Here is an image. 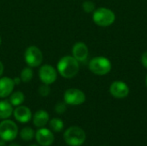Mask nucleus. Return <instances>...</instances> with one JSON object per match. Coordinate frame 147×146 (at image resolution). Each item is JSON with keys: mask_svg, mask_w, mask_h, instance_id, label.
Wrapping results in <instances>:
<instances>
[{"mask_svg": "<svg viewBox=\"0 0 147 146\" xmlns=\"http://www.w3.org/2000/svg\"><path fill=\"white\" fill-rule=\"evenodd\" d=\"M19 134V130L17 125L9 119L3 120L0 122V139L5 142L14 141L17 135Z\"/></svg>", "mask_w": 147, "mask_h": 146, "instance_id": "5", "label": "nucleus"}, {"mask_svg": "<svg viewBox=\"0 0 147 146\" xmlns=\"http://www.w3.org/2000/svg\"><path fill=\"white\" fill-rule=\"evenodd\" d=\"M24 59L26 64L29 67H37L41 65L43 60L42 52L34 46L28 47L24 53Z\"/></svg>", "mask_w": 147, "mask_h": 146, "instance_id": "6", "label": "nucleus"}, {"mask_svg": "<svg viewBox=\"0 0 147 146\" xmlns=\"http://www.w3.org/2000/svg\"><path fill=\"white\" fill-rule=\"evenodd\" d=\"M57 69L64 78H73L78 73L79 63L73 56H64L58 62Z\"/></svg>", "mask_w": 147, "mask_h": 146, "instance_id": "1", "label": "nucleus"}, {"mask_svg": "<svg viewBox=\"0 0 147 146\" xmlns=\"http://www.w3.org/2000/svg\"><path fill=\"white\" fill-rule=\"evenodd\" d=\"M86 100L85 94L78 89H69L64 94V101L66 104L78 106L83 104Z\"/></svg>", "mask_w": 147, "mask_h": 146, "instance_id": "7", "label": "nucleus"}, {"mask_svg": "<svg viewBox=\"0 0 147 146\" xmlns=\"http://www.w3.org/2000/svg\"><path fill=\"white\" fill-rule=\"evenodd\" d=\"M140 61H141L142 65H143L145 68H146L147 69V51L146 52H145L141 55Z\"/></svg>", "mask_w": 147, "mask_h": 146, "instance_id": "23", "label": "nucleus"}, {"mask_svg": "<svg viewBox=\"0 0 147 146\" xmlns=\"http://www.w3.org/2000/svg\"><path fill=\"white\" fill-rule=\"evenodd\" d=\"M146 88H147V75H146Z\"/></svg>", "mask_w": 147, "mask_h": 146, "instance_id": "29", "label": "nucleus"}, {"mask_svg": "<svg viewBox=\"0 0 147 146\" xmlns=\"http://www.w3.org/2000/svg\"><path fill=\"white\" fill-rule=\"evenodd\" d=\"M63 139L67 145L81 146L86 140V133L80 126H72L64 132Z\"/></svg>", "mask_w": 147, "mask_h": 146, "instance_id": "2", "label": "nucleus"}, {"mask_svg": "<svg viewBox=\"0 0 147 146\" xmlns=\"http://www.w3.org/2000/svg\"><path fill=\"white\" fill-rule=\"evenodd\" d=\"M39 77L43 83L50 85L56 81L57 71L52 65H44L40 68Z\"/></svg>", "mask_w": 147, "mask_h": 146, "instance_id": "9", "label": "nucleus"}, {"mask_svg": "<svg viewBox=\"0 0 147 146\" xmlns=\"http://www.w3.org/2000/svg\"><path fill=\"white\" fill-rule=\"evenodd\" d=\"M1 44H2V39H1V36H0V46H1Z\"/></svg>", "mask_w": 147, "mask_h": 146, "instance_id": "30", "label": "nucleus"}, {"mask_svg": "<svg viewBox=\"0 0 147 146\" xmlns=\"http://www.w3.org/2000/svg\"><path fill=\"white\" fill-rule=\"evenodd\" d=\"M54 111L58 114H63L66 111V103L65 102H58L54 107Z\"/></svg>", "mask_w": 147, "mask_h": 146, "instance_id": "22", "label": "nucleus"}, {"mask_svg": "<svg viewBox=\"0 0 147 146\" xmlns=\"http://www.w3.org/2000/svg\"><path fill=\"white\" fill-rule=\"evenodd\" d=\"M72 56L78 61V62H84L86 61L89 56V49L88 46L84 42H77L74 44L72 47Z\"/></svg>", "mask_w": 147, "mask_h": 146, "instance_id": "12", "label": "nucleus"}, {"mask_svg": "<svg viewBox=\"0 0 147 146\" xmlns=\"http://www.w3.org/2000/svg\"><path fill=\"white\" fill-rule=\"evenodd\" d=\"M94 22L100 27H109L115 21V15L111 9L101 7L95 9L93 13Z\"/></svg>", "mask_w": 147, "mask_h": 146, "instance_id": "4", "label": "nucleus"}, {"mask_svg": "<svg viewBox=\"0 0 147 146\" xmlns=\"http://www.w3.org/2000/svg\"><path fill=\"white\" fill-rule=\"evenodd\" d=\"M90 71L98 76H104L110 72L112 64L109 59L103 56H97L93 58L89 63Z\"/></svg>", "mask_w": 147, "mask_h": 146, "instance_id": "3", "label": "nucleus"}, {"mask_svg": "<svg viewBox=\"0 0 147 146\" xmlns=\"http://www.w3.org/2000/svg\"><path fill=\"white\" fill-rule=\"evenodd\" d=\"M15 88L14 80L8 77L0 78V98H5L11 95Z\"/></svg>", "mask_w": 147, "mask_h": 146, "instance_id": "13", "label": "nucleus"}, {"mask_svg": "<svg viewBox=\"0 0 147 146\" xmlns=\"http://www.w3.org/2000/svg\"><path fill=\"white\" fill-rule=\"evenodd\" d=\"M14 83L15 84H19V83L21 82V78L20 77H16V78H14Z\"/></svg>", "mask_w": 147, "mask_h": 146, "instance_id": "25", "label": "nucleus"}, {"mask_svg": "<svg viewBox=\"0 0 147 146\" xmlns=\"http://www.w3.org/2000/svg\"><path fill=\"white\" fill-rule=\"evenodd\" d=\"M14 118L16 121L22 124H26L32 120L33 114L29 108L26 106H17L13 111Z\"/></svg>", "mask_w": 147, "mask_h": 146, "instance_id": "11", "label": "nucleus"}, {"mask_svg": "<svg viewBox=\"0 0 147 146\" xmlns=\"http://www.w3.org/2000/svg\"><path fill=\"white\" fill-rule=\"evenodd\" d=\"M0 146H7V145H6V142H5L4 140L1 139H0Z\"/></svg>", "mask_w": 147, "mask_h": 146, "instance_id": "26", "label": "nucleus"}, {"mask_svg": "<svg viewBox=\"0 0 147 146\" xmlns=\"http://www.w3.org/2000/svg\"><path fill=\"white\" fill-rule=\"evenodd\" d=\"M49 127L53 133H60L64 129V122L59 118H53L49 120Z\"/></svg>", "mask_w": 147, "mask_h": 146, "instance_id": "18", "label": "nucleus"}, {"mask_svg": "<svg viewBox=\"0 0 147 146\" xmlns=\"http://www.w3.org/2000/svg\"><path fill=\"white\" fill-rule=\"evenodd\" d=\"M8 146H21L20 145H18V144H16V143H11V144H9Z\"/></svg>", "mask_w": 147, "mask_h": 146, "instance_id": "27", "label": "nucleus"}, {"mask_svg": "<svg viewBox=\"0 0 147 146\" xmlns=\"http://www.w3.org/2000/svg\"><path fill=\"white\" fill-rule=\"evenodd\" d=\"M28 146H40L39 145H36V144H31V145H29Z\"/></svg>", "mask_w": 147, "mask_h": 146, "instance_id": "28", "label": "nucleus"}, {"mask_svg": "<svg viewBox=\"0 0 147 146\" xmlns=\"http://www.w3.org/2000/svg\"><path fill=\"white\" fill-rule=\"evenodd\" d=\"M50 92H51V89L48 84L43 83L42 85H40L39 87V94H40V96H41L43 97L47 96L50 94Z\"/></svg>", "mask_w": 147, "mask_h": 146, "instance_id": "21", "label": "nucleus"}, {"mask_svg": "<svg viewBox=\"0 0 147 146\" xmlns=\"http://www.w3.org/2000/svg\"><path fill=\"white\" fill-rule=\"evenodd\" d=\"M13 106L7 100L0 101V119L6 120L9 119L13 114Z\"/></svg>", "mask_w": 147, "mask_h": 146, "instance_id": "15", "label": "nucleus"}, {"mask_svg": "<svg viewBox=\"0 0 147 146\" xmlns=\"http://www.w3.org/2000/svg\"><path fill=\"white\" fill-rule=\"evenodd\" d=\"M3 63L0 61V77L3 75Z\"/></svg>", "mask_w": 147, "mask_h": 146, "instance_id": "24", "label": "nucleus"}, {"mask_svg": "<svg viewBox=\"0 0 147 146\" xmlns=\"http://www.w3.org/2000/svg\"><path fill=\"white\" fill-rule=\"evenodd\" d=\"M33 71L31 69V67H25L22 72H21V81L23 83H28L31 81V79L33 78Z\"/></svg>", "mask_w": 147, "mask_h": 146, "instance_id": "19", "label": "nucleus"}, {"mask_svg": "<svg viewBox=\"0 0 147 146\" xmlns=\"http://www.w3.org/2000/svg\"><path fill=\"white\" fill-rule=\"evenodd\" d=\"M35 140L40 146H51L55 139L53 132L47 127L38 128L35 132Z\"/></svg>", "mask_w": 147, "mask_h": 146, "instance_id": "8", "label": "nucleus"}, {"mask_svg": "<svg viewBox=\"0 0 147 146\" xmlns=\"http://www.w3.org/2000/svg\"><path fill=\"white\" fill-rule=\"evenodd\" d=\"M83 9L87 12V13H91L95 11L96 9V5L92 1H84L83 3Z\"/></svg>", "mask_w": 147, "mask_h": 146, "instance_id": "20", "label": "nucleus"}, {"mask_svg": "<svg viewBox=\"0 0 147 146\" xmlns=\"http://www.w3.org/2000/svg\"><path fill=\"white\" fill-rule=\"evenodd\" d=\"M33 120V124L36 128H41V127H45L49 120V114L46 110L40 109L35 112V114H34V116L32 117Z\"/></svg>", "mask_w": 147, "mask_h": 146, "instance_id": "14", "label": "nucleus"}, {"mask_svg": "<svg viewBox=\"0 0 147 146\" xmlns=\"http://www.w3.org/2000/svg\"><path fill=\"white\" fill-rule=\"evenodd\" d=\"M128 85L122 81H115L109 87V92L112 96L117 99L126 98L129 95Z\"/></svg>", "mask_w": 147, "mask_h": 146, "instance_id": "10", "label": "nucleus"}, {"mask_svg": "<svg viewBox=\"0 0 147 146\" xmlns=\"http://www.w3.org/2000/svg\"><path fill=\"white\" fill-rule=\"evenodd\" d=\"M34 136H35V132L30 126L23 127L19 132V137H20V139L22 140L25 141V142L32 141L34 139Z\"/></svg>", "mask_w": 147, "mask_h": 146, "instance_id": "16", "label": "nucleus"}, {"mask_svg": "<svg viewBox=\"0 0 147 146\" xmlns=\"http://www.w3.org/2000/svg\"><path fill=\"white\" fill-rule=\"evenodd\" d=\"M25 100L24 94L22 91H15L12 92L9 97V102L12 104L13 107H17L20 106L23 103Z\"/></svg>", "mask_w": 147, "mask_h": 146, "instance_id": "17", "label": "nucleus"}]
</instances>
